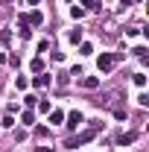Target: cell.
Segmentation results:
<instances>
[{
  "label": "cell",
  "mask_w": 149,
  "mask_h": 152,
  "mask_svg": "<svg viewBox=\"0 0 149 152\" xmlns=\"http://www.w3.org/2000/svg\"><path fill=\"white\" fill-rule=\"evenodd\" d=\"M120 58H126V53H102V56L96 58V67H99L102 73H108V70H111Z\"/></svg>",
  "instance_id": "6da1fadb"
},
{
  "label": "cell",
  "mask_w": 149,
  "mask_h": 152,
  "mask_svg": "<svg viewBox=\"0 0 149 152\" xmlns=\"http://www.w3.org/2000/svg\"><path fill=\"white\" fill-rule=\"evenodd\" d=\"M93 137H96V126H93V129H88V132H82V134H76V137H70V140H67V146H70V149H76V146L88 143V140H93Z\"/></svg>",
  "instance_id": "7a4b0ae2"
},
{
  "label": "cell",
  "mask_w": 149,
  "mask_h": 152,
  "mask_svg": "<svg viewBox=\"0 0 149 152\" xmlns=\"http://www.w3.org/2000/svg\"><path fill=\"white\" fill-rule=\"evenodd\" d=\"M64 117H67V129H76L82 123V111H70V114H64Z\"/></svg>",
  "instance_id": "3957f363"
},
{
  "label": "cell",
  "mask_w": 149,
  "mask_h": 152,
  "mask_svg": "<svg viewBox=\"0 0 149 152\" xmlns=\"http://www.w3.org/2000/svg\"><path fill=\"white\" fill-rule=\"evenodd\" d=\"M50 123H53V126H58V123H64V111H61V108H50Z\"/></svg>",
  "instance_id": "277c9868"
},
{
  "label": "cell",
  "mask_w": 149,
  "mask_h": 152,
  "mask_svg": "<svg viewBox=\"0 0 149 152\" xmlns=\"http://www.w3.org/2000/svg\"><path fill=\"white\" fill-rule=\"evenodd\" d=\"M50 82H53V79H50V76H47V73H38L35 79H32V88H47Z\"/></svg>",
  "instance_id": "5b68a950"
},
{
  "label": "cell",
  "mask_w": 149,
  "mask_h": 152,
  "mask_svg": "<svg viewBox=\"0 0 149 152\" xmlns=\"http://www.w3.org/2000/svg\"><path fill=\"white\" fill-rule=\"evenodd\" d=\"M26 18H29V23H32V26H41V23H44V15H41L38 9H32V12H26Z\"/></svg>",
  "instance_id": "8992f818"
},
{
  "label": "cell",
  "mask_w": 149,
  "mask_h": 152,
  "mask_svg": "<svg viewBox=\"0 0 149 152\" xmlns=\"http://www.w3.org/2000/svg\"><path fill=\"white\" fill-rule=\"evenodd\" d=\"M82 88H88V91L99 88V79H96V76H85V79H82Z\"/></svg>",
  "instance_id": "52a82bcc"
},
{
  "label": "cell",
  "mask_w": 149,
  "mask_h": 152,
  "mask_svg": "<svg viewBox=\"0 0 149 152\" xmlns=\"http://www.w3.org/2000/svg\"><path fill=\"white\" fill-rule=\"evenodd\" d=\"M134 137H137L134 132H123L120 137H117V143H120V146H126V143H134Z\"/></svg>",
  "instance_id": "ba28073f"
},
{
  "label": "cell",
  "mask_w": 149,
  "mask_h": 152,
  "mask_svg": "<svg viewBox=\"0 0 149 152\" xmlns=\"http://www.w3.org/2000/svg\"><path fill=\"white\" fill-rule=\"evenodd\" d=\"M20 123H23V126H32V123H35V114H32V108H26V111L20 114Z\"/></svg>",
  "instance_id": "9c48e42d"
},
{
  "label": "cell",
  "mask_w": 149,
  "mask_h": 152,
  "mask_svg": "<svg viewBox=\"0 0 149 152\" xmlns=\"http://www.w3.org/2000/svg\"><path fill=\"white\" fill-rule=\"evenodd\" d=\"M82 6H85L88 12H99V9H102V3H96V0H82Z\"/></svg>",
  "instance_id": "30bf717a"
},
{
  "label": "cell",
  "mask_w": 149,
  "mask_h": 152,
  "mask_svg": "<svg viewBox=\"0 0 149 152\" xmlns=\"http://www.w3.org/2000/svg\"><path fill=\"white\" fill-rule=\"evenodd\" d=\"M29 67H32V73H44V61H41V58H32Z\"/></svg>",
  "instance_id": "8fae6325"
},
{
  "label": "cell",
  "mask_w": 149,
  "mask_h": 152,
  "mask_svg": "<svg viewBox=\"0 0 149 152\" xmlns=\"http://www.w3.org/2000/svg\"><path fill=\"white\" fill-rule=\"evenodd\" d=\"M131 82H134L137 88H143V85H146V73H134V76H131Z\"/></svg>",
  "instance_id": "7c38bea8"
},
{
  "label": "cell",
  "mask_w": 149,
  "mask_h": 152,
  "mask_svg": "<svg viewBox=\"0 0 149 152\" xmlns=\"http://www.w3.org/2000/svg\"><path fill=\"white\" fill-rule=\"evenodd\" d=\"M67 38H70V44H79V41H82V29H73Z\"/></svg>",
  "instance_id": "4fadbf2b"
},
{
  "label": "cell",
  "mask_w": 149,
  "mask_h": 152,
  "mask_svg": "<svg viewBox=\"0 0 149 152\" xmlns=\"http://www.w3.org/2000/svg\"><path fill=\"white\" fill-rule=\"evenodd\" d=\"M35 105H38V111H50V108H53V105H50V99H38Z\"/></svg>",
  "instance_id": "5bb4252c"
},
{
  "label": "cell",
  "mask_w": 149,
  "mask_h": 152,
  "mask_svg": "<svg viewBox=\"0 0 149 152\" xmlns=\"http://www.w3.org/2000/svg\"><path fill=\"white\" fill-rule=\"evenodd\" d=\"M35 102H38V96H32V94H26V96H23V105H26V108H32Z\"/></svg>",
  "instance_id": "9a60e30c"
},
{
  "label": "cell",
  "mask_w": 149,
  "mask_h": 152,
  "mask_svg": "<svg viewBox=\"0 0 149 152\" xmlns=\"http://www.w3.org/2000/svg\"><path fill=\"white\" fill-rule=\"evenodd\" d=\"M79 53H82V56H91V53H93V47H91V44H88V41H85V44L79 47Z\"/></svg>",
  "instance_id": "2e32d148"
},
{
  "label": "cell",
  "mask_w": 149,
  "mask_h": 152,
  "mask_svg": "<svg viewBox=\"0 0 149 152\" xmlns=\"http://www.w3.org/2000/svg\"><path fill=\"white\" fill-rule=\"evenodd\" d=\"M70 15H73V18H85V9H82V6H73Z\"/></svg>",
  "instance_id": "e0dca14e"
},
{
  "label": "cell",
  "mask_w": 149,
  "mask_h": 152,
  "mask_svg": "<svg viewBox=\"0 0 149 152\" xmlns=\"http://www.w3.org/2000/svg\"><path fill=\"white\" fill-rule=\"evenodd\" d=\"M18 23H20V29H26V26H29V18H26V12H23V15H18Z\"/></svg>",
  "instance_id": "ac0fdd59"
},
{
  "label": "cell",
  "mask_w": 149,
  "mask_h": 152,
  "mask_svg": "<svg viewBox=\"0 0 149 152\" xmlns=\"http://www.w3.org/2000/svg\"><path fill=\"white\" fill-rule=\"evenodd\" d=\"M131 53H134V56H137V58H146V47H134Z\"/></svg>",
  "instance_id": "d6986e66"
},
{
  "label": "cell",
  "mask_w": 149,
  "mask_h": 152,
  "mask_svg": "<svg viewBox=\"0 0 149 152\" xmlns=\"http://www.w3.org/2000/svg\"><path fill=\"white\" fill-rule=\"evenodd\" d=\"M15 85H18L20 91H23V88H26V85H29V82H26V76H18V79H15Z\"/></svg>",
  "instance_id": "ffe728a7"
},
{
  "label": "cell",
  "mask_w": 149,
  "mask_h": 152,
  "mask_svg": "<svg viewBox=\"0 0 149 152\" xmlns=\"http://www.w3.org/2000/svg\"><path fill=\"white\" fill-rule=\"evenodd\" d=\"M3 126L9 129V126H15V120H12V114H3Z\"/></svg>",
  "instance_id": "44dd1931"
},
{
  "label": "cell",
  "mask_w": 149,
  "mask_h": 152,
  "mask_svg": "<svg viewBox=\"0 0 149 152\" xmlns=\"http://www.w3.org/2000/svg\"><path fill=\"white\" fill-rule=\"evenodd\" d=\"M32 152H56V149H50V146H35Z\"/></svg>",
  "instance_id": "7402d4cb"
},
{
  "label": "cell",
  "mask_w": 149,
  "mask_h": 152,
  "mask_svg": "<svg viewBox=\"0 0 149 152\" xmlns=\"http://www.w3.org/2000/svg\"><path fill=\"white\" fill-rule=\"evenodd\" d=\"M120 6H123V9H129V6H131V0H120Z\"/></svg>",
  "instance_id": "603a6c76"
},
{
  "label": "cell",
  "mask_w": 149,
  "mask_h": 152,
  "mask_svg": "<svg viewBox=\"0 0 149 152\" xmlns=\"http://www.w3.org/2000/svg\"><path fill=\"white\" fill-rule=\"evenodd\" d=\"M0 64H6V53H0Z\"/></svg>",
  "instance_id": "cb8c5ba5"
},
{
  "label": "cell",
  "mask_w": 149,
  "mask_h": 152,
  "mask_svg": "<svg viewBox=\"0 0 149 152\" xmlns=\"http://www.w3.org/2000/svg\"><path fill=\"white\" fill-rule=\"evenodd\" d=\"M26 3H29V6H35V3H41V0H26Z\"/></svg>",
  "instance_id": "d4e9b609"
},
{
  "label": "cell",
  "mask_w": 149,
  "mask_h": 152,
  "mask_svg": "<svg viewBox=\"0 0 149 152\" xmlns=\"http://www.w3.org/2000/svg\"><path fill=\"white\" fill-rule=\"evenodd\" d=\"M131 3H140V0H131Z\"/></svg>",
  "instance_id": "484cf974"
},
{
  "label": "cell",
  "mask_w": 149,
  "mask_h": 152,
  "mask_svg": "<svg viewBox=\"0 0 149 152\" xmlns=\"http://www.w3.org/2000/svg\"><path fill=\"white\" fill-rule=\"evenodd\" d=\"M67 3H70V0H67Z\"/></svg>",
  "instance_id": "4316f807"
}]
</instances>
